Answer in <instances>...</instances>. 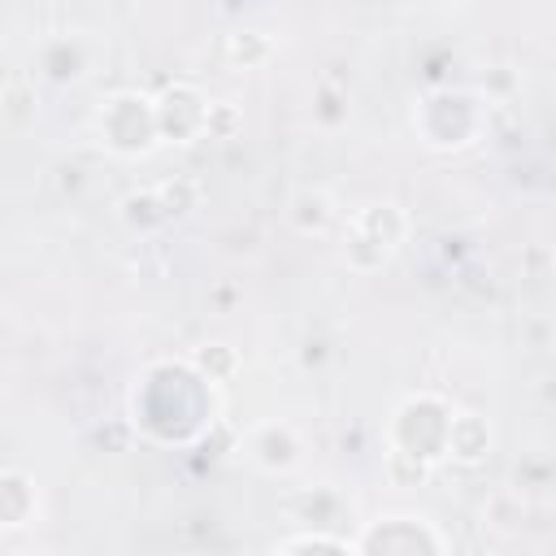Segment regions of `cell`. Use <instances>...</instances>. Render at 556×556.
Instances as JSON below:
<instances>
[{
  "mask_svg": "<svg viewBox=\"0 0 556 556\" xmlns=\"http://www.w3.org/2000/svg\"><path fill=\"white\" fill-rule=\"evenodd\" d=\"M452 404L434 391H417L395 404L387 421V478L395 486H417L430 478V469L443 460Z\"/></svg>",
  "mask_w": 556,
  "mask_h": 556,
  "instance_id": "1",
  "label": "cell"
},
{
  "mask_svg": "<svg viewBox=\"0 0 556 556\" xmlns=\"http://www.w3.org/2000/svg\"><path fill=\"white\" fill-rule=\"evenodd\" d=\"M413 130L434 152H460L486 130V104L465 87H434L413 104Z\"/></svg>",
  "mask_w": 556,
  "mask_h": 556,
  "instance_id": "2",
  "label": "cell"
},
{
  "mask_svg": "<svg viewBox=\"0 0 556 556\" xmlns=\"http://www.w3.org/2000/svg\"><path fill=\"white\" fill-rule=\"evenodd\" d=\"M408 239V213L395 200H374L356 208L343 226V265L352 274H378L395 261Z\"/></svg>",
  "mask_w": 556,
  "mask_h": 556,
  "instance_id": "3",
  "label": "cell"
},
{
  "mask_svg": "<svg viewBox=\"0 0 556 556\" xmlns=\"http://www.w3.org/2000/svg\"><path fill=\"white\" fill-rule=\"evenodd\" d=\"M96 139L113 156H148L161 143L156 139L152 96L148 91H135V87L104 96L100 109H96Z\"/></svg>",
  "mask_w": 556,
  "mask_h": 556,
  "instance_id": "4",
  "label": "cell"
},
{
  "mask_svg": "<svg viewBox=\"0 0 556 556\" xmlns=\"http://www.w3.org/2000/svg\"><path fill=\"white\" fill-rule=\"evenodd\" d=\"M352 556H447V547H443V534L426 517L387 513V517H374L356 534Z\"/></svg>",
  "mask_w": 556,
  "mask_h": 556,
  "instance_id": "5",
  "label": "cell"
},
{
  "mask_svg": "<svg viewBox=\"0 0 556 556\" xmlns=\"http://www.w3.org/2000/svg\"><path fill=\"white\" fill-rule=\"evenodd\" d=\"M152 113H156V139L161 143H191V139H204L208 96L195 83L178 78L161 96H152Z\"/></svg>",
  "mask_w": 556,
  "mask_h": 556,
  "instance_id": "6",
  "label": "cell"
},
{
  "mask_svg": "<svg viewBox=\"0 0 556 556\" xmlns=\"http://www.w3.org/2000/svg\"><path fill=\"white\" fill-rule=\"evenodd\" d=\"M243 452L265 473H291L300 465V456H304V439H300V430L291 421L269 417V421H256L243 434Z\"/></svg>",
  "mask_w": 556,
  "mask_h": 556,
  "instance_id": "7",
  "label": "cell"
},
{
  "mask_svg": "<svg viewBox=\"0 0 556 556\" xmlns=\"http://www.w3.org/2000/svg\"><path fill=\"white\" fill-rule=\"evenodd\" d=\"M39 517V482L17 465H0V530H22Z\"/></svg>",
  "mask_w": 556,
  "mask_h": 556,
  "instance_id": "8",
  "label": "cell"
},
{
  "mask_svg": "<svg viewBox=\"0 0 556 556\" xmlns=\"http://www.w3.org/2000/svg\"><path fill=\"white\" fill-rule=\"evenodd\" d=\"M491 443H495V434H491V421H486L482 413H469V408H460V413H452V421H447L443 460H456V465H478V460H486Z\"/></svg>",
  "mask_w": 556,
  "mask_h": 556,
  "instance_id": "9",
  "label": "cell"
},
{
  "mask_svg": "<svg viewBox=\"0 0 556 556\" xmlns=\"http://www.w3.org/2000/svg\"><path fill=\"white\" fill-rule=\"evenodd\" d=\"M287 217H291V226H295L300 235L321 239V235L339 222V208H334V195H330L326 187H300V191L291 195V204H287Z\"/></svg>",
  "mask_w": 556,
  "mask_h": 556,
  "instance_id": "10",
  "label": "cell"
},
{
  "mask_svg": "<svg viewBox=\"0 0 556 556\" xmlns=\"http://www.w3.org/2000/svg\"><path fill=\"white\" fill-rule=\"evenodd\" d=\"M117 217H122V226H126L130 235H156V230L169 226V213H165V204L156 200L152 187L126 191V195L117 200Z\"/></svg>",
  "mask_w": 556,
  "mask_h": 556,
  "instance_id": "11",
  "label": "cell"
},
{
  "mask_svg": "<svg viewBox=\"0 0 556 556\" xmlns=\"http://www.w3.org/2000/svg\"><path fill=\"white\" fill-rule=\"evenodd\" d=\"M39 70L52 78V83H74L83 78L87 70V48L74 39V35H56L39 48Z\"/></svg>",
  "mask_w": 556,
  "mask_h": 556,
  "instance_id": "12",
  "label": "cell"
},
{
  "mask_svg": "<svg viewBox=\"0 0 556 556\" xmlns=\"http://www.w3.org/2000/svg\"><path fill=\"white\" fill-rule=\"evenodd\" d=\"M222 52H226V61H230L235 70H261V65L278 52V43H274V35L243 26V30H230V35H226Z\"/></svg>",
  "mask_w": 556,
  "mask_h": 556,
  "instance_id": "13",
  "label": "cell"
},
{
  "mask_svg": "<svg viewBox=\"0 0 556 556\" xmlns=\"http://www.w3.org/2000/svg\"><path fill=\"white\" fill-rule=\"evenodd\" d=\"M187 365H191L204 382H230V378L239 374V352H235L230 343H204V348L191 352Z\"/></svg>",
  "mask_w": 556,
  "mask_h": 556,
  "instance_id": "14",
  "label": "cell"
},
{
  "mask_svg": "<svg viewBox=\"0 0 556 556\" xmlns=\"http://www.w3.org/2000/svg\"><path fill=\"white\" fill-rule=\"evenodd\" d=\"M152 191H156V200L165 204V213H169V222H178V217H187V213H195V208H200V195H204V187H200L195 178H187V174H174V178H165V182H156Z\"/></svg>",
  "mask_w": 556,
  "mask_h": 556,
  "instance_id": "15",
  "label": "cell"
},
{
  "mask_svg": "<svg viewBox=\"0 0 556 556\" xmlns=\"http://www.w3.org/2000/svg\"><path fill=\"white\" fill-rule=\"evenodd\" d=\"M35 117V96H30V83L26 78H13L4 91H0V122L4 126H26Z\"/></svg>",
  "mask_w": 556,
  "mask_h": 556,
  "instance_id": "16",
  "label": "cell"
},
{
  "mask_svg": "<svg viewBox=\"0 0 556 556\" xmlns=\"http://www.w3.org/2000/svg\"><path fill=\"white\" fill-rule=\"evenodd\" d=\"M274 556H352V547L343 539H330V534H295Z\"/></svg>",
  "mask_w": 556,
  "mask_h": 556,
  "instance_id": "17",
  "label": "cell"
},
{
  "mask_svg": "<svg viewBox=\"0 0 556 556\" xmlns=\"http://www.w3.org/2000/svg\"><path fill=\"white\" fill-rule=\"evenodd\" d=\"M239 126H243V113L235 104L208 100V113H204V135L208 139H230V135H239Z\"/></svg>",
  "mask_w": 556,
  "mask_h": 556,
  "instance_id": "18",
  "label": "cell"
},
{
  "mask_svg": "<svg viewBox=\"0 0 556 556\" xmlns=\"http://www.w3.org/2000/svg\"><path fill=\"white\" fill-rule=\"evenodd\" d=\"M22 556H56V552H48V547H30V552H22Z\"/></svg>",
  "mask_w": 556,
  "mask_h": 556,
  "instance_id": "19",
  "label": "cell"
}]
</instances>
